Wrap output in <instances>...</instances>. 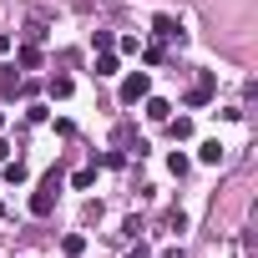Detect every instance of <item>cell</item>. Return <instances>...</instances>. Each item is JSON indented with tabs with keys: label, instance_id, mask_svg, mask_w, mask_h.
Listing matches in <instances>:
<instances>
[{
	"label": "cell",
	"instance_id": "cell-11",
	"mask_svg": "<svg viewBox=\"0 0 258 258\" xmlns=\"http://www.w3.org/2000/svg\"><path fill=\"white\" fill-rule=\"evenodd\" d=\"M111 71H116V56L101 51V56H96V76H111Z\"/></svg>",
	"mask_w": 258,
	"mask_h": 258
},
{
	"label": "cell",
	"instance_id": "cell-16",
	"mask_svg": "<svg viewBox=\"0 0 258 258\" xmlns=\"http://www.w3.org/2000/svg\"><path fill=\"white\" fill-rule=\"evenodd\" d=\"M71 182H76V187H91V182H96V167H81V172H76Z\"/></svg>",
	"mask_w": 258,
	"mask_h": 258
},
{
	"label": "cell",
	"instance_id": "cell-4",
	"mask_svg": "<svg viewBox=\"0 0 258 258\" xmlns=\"http://www.w3.org/2000/svg\"><path fill=\"white\" fill-rule=\"evenodd\" d=\"M152 36H162V41H182V26H177L172 16H157V21H152Z\"/></svg>",
	"mask_w": 258,
	"mask_h": 258
},
{
	"label": "cell",
	"instance_id": "cell-21",
	"mask_svg": "<svg viewBox=\"0 0 258 258\" xmlns=\"http://www.w3.org/2000/svg\"><path fill=\"white\" fill-rule=\"evenodd\" d=\"M0 218H6V203H0Z\"/></svg>",
	"mask_w": 258,
	"mask_h": 258
},
{
	"label": "cell",
	"instance_id": "cell-13",
	"mask_svg": "<svg viewBox=\"0 0 258 258\" xmlns=\"http://www.w3.org/2000/svg\"><path fill=\"white\" fill-rule=\"evenodd\" d=\"M162 223H167V228H172V233H182V228H187V213H182V208H172V213H167V218H162Z\"/></svg>",
	"mask_w": 258,
	"mask_h": 258
},
{
	"label": "cell",
	"instance_id": "cell-1",
	"mask_svg": "<svg viewBox=\"0 0 258 258\" xmlns=\"http://www.w3.org/2000/svg\"><path fill=\"white\" fill-rule=\"evenodd\" d=\"M56 192H61V172H46V182L36 187V198H31V213L36 218H46L51 208H56Z\"/></svg>",
	"mask_w": 258,
	"mask_h": 258
},
{
	"label": "cell",
	"instance_id": "cell-9",
	"mask_svg": "<svg viewBox=\"0 0 258 258\" xmlns=\"http://www.w3.org/2000/svg\"><path fill=\"white\" fill-rule=\"evenodd\" d=\"M81 248H86V238H81V233H71V238L61 243V253H66V258H81Z\"/></svg>",
	"mask_w": 258,
	"mask_h": 258
},
{
	"label": "cell",
	"instance_id": "cell-18",
	"mask_svg": "<svg viewBox=\"0 0 258 258\" xmlns=\"http://www.w3.org/2000/svg\"><path fill=\"white\" fill-rule=\"evenodd\" d=\"M162 258H187V253H182V248H167V253H162Z\"/></svg>",
	"mask_w": 258,
	"mask_h": 258
},
{
	"label": "cell",
	"instance_id": "cell-7",
	"mask_svg": "<svg viewBox=\"0 0 258 258\" xmlns=\"http://www.w3.org/2000/svg\"><path fill=\"white\" fill-rule=\"evenodd\" d=\"M198 157H203L208 167H218V162H223V142H203V147H198Z\"/></svg>",
	"mask_w": 258,
	"mask_h": 258
},
{
	"label": "cell",
	"instance_id": "cell-6",
	"mask_svg": "<svg viewBox=\"0 0 258 258\" xmlns=\"http://www.w3.org/2000/svg\"><path fill=\"white\" fill-rule=\"evenodd\" d=\"M167 132H172L177 142H187V137H192V121H187V116H167Z\"/></svg>",
	"mask_w": 258,
	"mask_h": 258
},
{
	"label": "cell",
	"instance_id": "cell-10",
	"mask_svg": "<svg viewBox=\"0 0 258 258\" xmlns=\"http://www.w3.org/2000/svg\"><path fill=\"white\" fill-rule=\"evenodd\" d=\"M21 66L36 71V66H41V51H36V46H21Z\"/></svg>",
	"mask_w": 258,
	"mask_h": 258
},
{
	"label": "cell",
	"instance_id": "cell-15",
	"mask_svg": "<svg viewBox=\"0 0 258 258\" xmlns=\"http://www.w3.org/2000/svg\"><path fill=\"white\" fill-rule=\"evenodd\" d=\"M6 177L11 182H26V162H6Z\"/></svg>",
	"mask_w": 258,
	"mask_h": 258
},
{
	"label": "cell",
	"instance_id": "cell-20",
	"mask_svg": "<svg viewBox=\"0 0 258 258\" xmlns=\"http://www.w3.org/2000/svg\"><path fill=\"white\" fill-rule=\"evenodd\" d=\"M132 258H147V248H142V243H137V248H132Z\"/></svg>",
	"mask_w": 258,
	"mask_h": 258
},
{
	"label": "cell",
	"instance_id": "cell-2",
	"mask_svg": "<svg viewBox=\"0 0 258 258\" xmlns=\"http://www.w3.org/2000/svg\"><path fill=\"white\" fill-rule=\"evenodd\" d=\"M51 36V16L46 11H26V46H41Z\"/></svg>",
	"mask_w": 258,
	"mask_h": 258
},
{
	"label": "cell",
	"instance_id": "cell-5",
	"mask_svg": "<svg viewBox=\"0 0 258 258\" xmlns=\"http://www.w3.org/2000/svg\"><path fill=\"white\" fill-rule=\"evenodd\" d=\"M208 96H213V76H208V71H203V76H198V86H192V91H187V101H192V106H203V101H208Z\"/></svg>",
	"mask_w": 258,
	"mask_h": 258
},
{
	"label": "cell",
	"instance_id": "cell-22",
	"mask_svg": "<svg viewBox=\"0 0 258 258\" xmlns=\"http://www.w3.org/2000/svg\"><path fill=\"white\" fill-rule=\"evenodd\" d=\"M0 126H6V116H0Z\"/></svg>",
	"mask_w": 258,
	"mask_h": 258
},
{
	"label": "cell",
	"instance_id": "cell-14",
	"mask_svg": "<svg viewBox=\"0 0 258 258\" xmlns=\"http://www.w3.org/2000/svg\"><path fill=\"white\" fill-rule=\"evenodd\" d=\"M0 91L16 96V91H21V76H16V71H6V76H0Z\"/></svg>",
	"mask_w": 258,
	"mask_h": 258
},
{
	"label": "cell",
	"instance_id": "cell-12",
	"mask_svg": "<svg viewBox=\"0 0 258 258\" xmlns=\"http://www.w3.org/2000/svg\"><path fill=\"white\" fill-rule=\"evenodd\" d=\"M51 96H56V101L71 96V76H51Z\"/></svg>",
	"mask_w": 258,
	"mask_h": 258
},
{
	"label": "cell",
	"instance_id": "cell-17",
	"mask_svg": "<svg viewBox=\"0 0 258 258\" xmlns=\"http://www.w3.org/2000/svg\"><path fill=\"white\" fill-rule=\"evenodd\" d=\"M0 162H11V142H0Z\"/></svg>",
	"mask_w": 258,
	"mask_h": 258
},
{
	"label": "cell",
	"instance_id": "cell-3",
	"mask_svg": "<svg viewBox=\"0 0 258 258\" xmlns=\"http://www.w3.org/2000/svg\"><path fill=\"white\" fill-rule=\"evenodd\" d=\"M147 91H152V81H147V71H132V76L121 81V101H126V106H137V101H142Z\"/></svg>",
	"mask_w": 258,
	"mask_h": 258
},
{
	"label": "cell",
	"instance_id": "cell-19",
	"mask_svg": "<svg viewBox=\"0 0 258 258\" xmlns=\"http://www.w3.org/2000/svg\"><path fill=\"white\" fill-rule=\"evenodd\" d=\"M6 51H11V36H0V56H6Z\"/></svg>",
	"mask_w": 258,
	"mask_h": 258
},
{
	"label": "cell",
	"instance_id": "cell-8",
	"mask_svg": "<svg viewBox=\"0 0 258 258\" xmlns=\"http://www.w3.org/2000/svg\"><path fill=\"white\" fill-rule=\"evenodd\" d=\"M147 116H152V121H167V116H172V106H167L162 96H152V101H147Z\"/></svg>",
	"mask_w": 258,
	"mask_h": 258
}]
</instances>
